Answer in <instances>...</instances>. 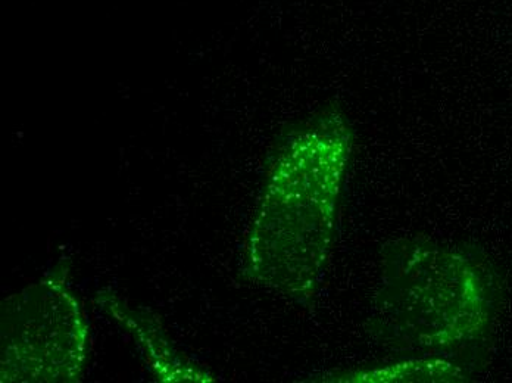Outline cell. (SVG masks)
Here are the masks:
<instances>
[{"mask_svg":"<svg viewBox=\"0 0 512 383\" xmlns=\"http://www.w3.org/2000/svg\"><path fill=\"white\" fill-rule=\"evenodd\" d=\"M352 142L339 112L317 115L283 140L246 247L256 282L299 300L314 294L332 251Z\"/></svg>","mask_w":512,"mask_h":383,"instance_id":"6da1fadb","label":"cell"},{"mask_svg":"<svg viewBox=\"0 0 512 383\" xmlns=\"http://www.w3.org/2000/svg\"><path fill=\"white\" fill-rule=\"evenodd\" d=\"M379 272L368 330L393 353L457 361L492 328L495 282L471 252L426 236L395 239Z\"/></svg>","mask_w":512,"mask_h":383,"instance_id":"7a4b0ae2","label":"cell"},{"mask_svg":"<svg viewBox=\"0 0 512 383\" xmlns=\"http://www.w3.org/2000/svg\"><path fill=\"white\" fill-rule=\"evenodd\" d=\"M340 381L359 383L462 382L467 381L462 364L448 358L405 357L395 363L367 367L349 373Z\"/></svg>","mask_w":512,"mask_h":383,"instance_id":"3957f363","label":"cell"}]
</instances>
